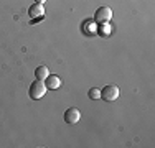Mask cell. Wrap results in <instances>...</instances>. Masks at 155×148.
<instances>
[{"mask_svg": "<svg viewBox=\"0 0 155 148\" xmlns=\"http://www.w3.org/2000/svg\"><path fill=\"white\" fill-rule=\"evenodd\" d=\"M46 86H45V81L41 79H36L33 81V82L30 84V89H28V94H30V97L33 99V101H38V99H41L43 95L46 94Z\"/></svg>", "mask_w": 155, "mask_h": 148, "instance_id": "6da1fadb", "label": "cell"}, {"mask_svg": "<svg viewBox=\"0 0 155 148\" xmlns=\"http://www.w3.org/2000/svg\"><path fill=\"white\" fill-rule=\"evenodd\" d=\"M119 95H120V89L117 87V86H112V84L106 86L101 91V99H104V101H107V102L117 101V99H119Z\"/></svg>", "mask_w": 155, "mask_h": 148, "instance_id": "7a4b0ae2", "label": "cell"}, {"mask_svg": "<svg viewBox=\"0 0 155 148\" xmlns=\"http://www.w3.org/2000/svg\"><path fill=\"white\" fill-rule=\"evenodd\" d=\"M110 18H112V10H110L109 7H99L94 13V20L99 21V23H106Z\"/></svg>", "mask_w": 155, "mask_h": 148, "instance_id": "3957f363", "label": "cell"}, {"mask_svg": "<svg viewBox=\"0 0 155 148\" xmlns=\"http://www.w3.org/2000/svg\"><path fill=\"white\" fill-rule=\"evenodd\" d=\"M79 118H81V112H79V109H76V107H69V109L64 112L66 124H78Z\"/></svg>", "mask_w": 155, "mask_h": 148, "instance_id": "277c9868", "label": "cell"}, {"mask_svg": "<svg viewBox=\"0 0 155 148\" xmlns=\"http://www.w3.org/2000/svg\"><path fill=\"white\" fill-rule=\"evenodd\" d=\"M28 15H30L31 18H43V15H45V8H43V3H33L30 5V8H28Z\"/></svg>", "mask_w": 155, "mask_h": 148, "instance_id": "5b68a950", "label": "cell"}, {"mask_svg": "<svg viewBox=\"0 0 155 148\" xmlns=\"http://www.w3.org/2000/svg\"><path fill=\"white\" fill-rule=\"evenodd\" d=\"M45 86H46V89H58L61 86V79L58 76H48L46 79H45Z\"/></svg>", "mask_w": 155, "mask_h": 148, "instance_id": "8992f818", "label": "cell"}, {"mask_svg": "<svg viewBox=\"0 0 155 148\" xmlns=\"http://www.w3.org/2000/svg\"><path fill=\"white\" fill-rule=\"evenodd\" d=\"M48 76H50V69H48V66L41 64V66H38V68L35 69V77H36V79L45 81Z\"/></svg>", "mask_w": 155, "mask_h": 148, "instance_id": "52a82bcc", "label": "cell"}, {"mask_svg": "<svg viewBox=\"0 0 155 148\" xmlns=\"http://www.w3.org/2000/svg\"><path fill=\"white\" fill-rule=\"evenodd\" d=\"M89 99H101V91L96 89V87H93L89 91Z\"/></svg>", "mask_w": 155, "mask_h": 148, "instance_id": "ba28073f", "label": "cell"}, {"mask_svg": "<svg viewBox=\"0 0 155 148\" xmlns=\"http://www.w3.org/2000/svg\"><path fill=\"white\" fill-rule=\"evenodd\" d=\"M109 33H110V25H109V21H106L101 27V35H109Z\"/></svg>", "mask_w": 155, "mask_h": 148, "instance_id": "9c48e42d", "label": "cell"}, {"mask_svg": "<svg viewBox=\"0 0 155 148\" xmlns=\"http://www.w3.org/2000/svg\"><path fill=\"white\" fill-rule=\"evenodd\" d=\"M35 2H36V3H45L46 0H35Z\"/></svg>", "mask_w": 155, "mask_h": 148, "instance_id": "30bf717a", "label": "cell"}]
</instances>
